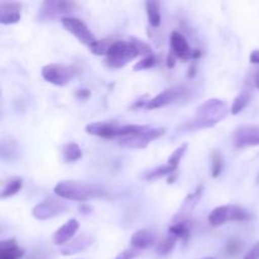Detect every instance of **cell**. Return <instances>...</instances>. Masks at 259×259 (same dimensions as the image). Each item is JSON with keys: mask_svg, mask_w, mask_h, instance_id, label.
Wrapping results in <instances>:
<instances>
[{"mask_svg": "<svg viewBox=\"0 0 259 259\" xmlns=\"http://www.w3.org/2000/svg\"><path fill=\"white\" fill-rule=\"evenodd\" d=\"M228 105L220 99H209L196 109V116L191 120L185 121L179 128V132H195L200 129L211 128L220 123L228 115Z\"/></svg>", "mask_w": 259, "mask_h": 259, "instance_id": "6da1fadb", "label": "cell"}, {"mask_svg": "<svg viewBox=\"0 0 259 259\" xmlns=\"http://www.w3.org/2000/svg\"><path fill=\"white\" fill-rule=\"evenodd\" d=\"M53 192L60 199L78 202L100 199L106 195V191L100 185L86 184L81 181H61L56 185Z\"/></svg>", "mask_w": 259, "mask_h": 259, "instance_id": "7a4b0ae2", "label": "cell"}, {"mask_svg": "<svg viewBox=\"0 0 259 259\" xmlns=\"http://www.w3.org/2000/svg\"><path fill=\"white\" fill-rule=\"evenodd\" d=\"M149 125H137V124H120L109 123V121H95L86 125V132L91 136L100 137L105 139H121L125 137L134 136L146 131Z\"/></svg>", "mask_w": 259, "mask_h": 259, "instance_id": "3957f363", "label": "cell"}, {"mask_svg": "<svg viewBox=\"0 0 259 259\" xmlns=\"http://www.w3.org/2000/svg\"><path fill=\"white\" fill-rule=\"evenodd\" d=\"M141 55L131 40H118L111 43L106 52V65L111 68H121Z\"/></svg>", "mask_w": 259, "mask_h": 259, "instance_id": "277c9868", "label": "cell"}, {"mask_svg": "<svg viewBox=\"0 0 259 259\" xmlns=\"http://www.w3.org/2000/svg\"><path fill=\"white\" fill-rule=\"evenodd\" d=\"M250 219H252V215L247 210L237 205L218 206L209 215V223L211 227H220L228 222H247Z\"/></svg>", "mask_w": 259, "mask_h": 259, "instance_id": "5b68a950", "label": "cell"}, {"mask_svg": "<svg viewBox=\"0 0 259 259\" xmlns=\"http://www.w3.org/2000/svg\"><path fill=\"white\" fill-rule=\"evenodd\" d=\"M164 133H166V129L164 128H154V126L149 125L146 131L141 132V133L118 139V143L120 144V146L126 147V148L131 149H143L146 148L151 142L163 137Z\"/></svg>", "mask_w": 259, "mask_h": 259, "instance_id": "8992f818", "label": "cell"}, {"mask_svg": "<svg viewBox=\"0 0 259 259\" xmlns=\"http://www.w3.org/2000/svg\"><path fill=\"white\" fill-rule=\"evenodd\" d=\"M77 73V70L72 66L57 65V63H51L46 65L42 68V76L47 82L56 86H65L72 80Z\"/></svg>", "mask_w": 259, "mask_h": 259, "instance_id": "52a82bcc", "label": "cell"}, {"mask_svg": "<svg viewBox=\"0 0 259 259\" xmlns=\"http://www.w3.org/2000/svg\"><path fill=\"white\" fill-rule=\"evenodd\" d=\"M62 22V25L65 27V29L67 32H70L71 34L75 35L78 40H80L82 45L88 46L89 48H94L96 46V43L99 42L96 39L95 35L91 33V30L89 29L88 25L82 22L81 19L75 17H63L61 19Z\"/></svg>", "mask_w": 259, "mask_h": 259, "instance_id": "ba28073f", "label": "cell"}, {"mask_svg": "<svg viewBox=\"0 0 259 259\" xmlns=\"http://www.w3.org/2000/svg\"><path fill=\"white\" fill-rule=\"evenodd\" d=\"M67 207L65 200L60 199V197H47L42 202L35 205L32 214L37 220H48L63 214Z\"/></svg>", "mask_w": 259, "mask_h": 259, "instance_id": "9c48e42d", "label": "cell"}, {"mask_svg": "<svg viewBox=\"0 0 259 259\" xmlns=\"http://www.w3.org/2000/svg\"><path fill=\"white\" fill-rule=\"evenodd\" d=\"M187 89L185 86H175V88L167 89V90L162 91L157 96H154L151 100L146 101V106L144 108L148 110H154V109L163 108V106L169 105L172 103H176L177 100H181L187 95Z\"/></svg>", "mask_w": 259, "mask_h": 259, "instance_id": "30bf717a", "label": "cell"}, {"mask_svg": "<svg viewBox=\"0 0 259 259\" xmlns=\"http://www.w3.org/2000/svg\"><path fill=\"white\" fill-rule=\"evenodd\" d=\"M233 142L237 148L259 146V125H239L233 134Z\"/></svg>", "mask_w": 259, "mask_h": 259, "instance_id": "8fae6325", "label": "cell"}, {"mask_svg": "<svg viewBox=\"0 0 259 259\" xmlns=\"http://www.w3.org/2000/svg\"><path fill=\"white\" fill-rule=\"evenodd\" d=\"M169 46H171V53H174L176 58L182 61L192 60V52L194 51L191 50L185 35L177 32V30H174L169 34Z\"/></svg>", "mask_w": 259, "mask_h": 259, "instance_id": "7c38bea8", "label": "cell"}, {"mask_svg": "<svg viewBox=\"0 0 259 259\" xmlns=\"http://www.w3.org/2000/svg\"><path fill=\"white\" fill-rule=\"evenodd\" d=\"M42 18L43 19H53L65 13L72 12L73 8L76 7L75 3L63 2V0H47L43 2Z\"/></svg>", "mask_w": 259, "mask_h": 259, "instance_id": "4fadbf2b", "label": "cell"}, {"mask_svg": "<svg viewBox=\"0 0 259 259\" xmlns=\"http://www.w3.org/2000/svg\"><path fill=\"white\" fill-rule=\"evenodd\" d=\"M22 4L15 2L0 3V23L4 25L15 24L20 20Z\"/></svg>", "mask_w": 259, "mask_h": 259, "instance_id": "5bb4252c", "label": "cell"}, {"mask_svg": "<svg viewBox=\"0 0 259 259\" xmlns=\"http://www.w3.org/2000/svg\"><path fill=\"white\" fill-rule=\"evenodd\" d=\"M78 222L77 219H70L66 222L61 228H58L57 232L53 235V243L56 245H63L73 238V235L77 233L78 230Z\"/></svg>", "mask_w": 259, "mask_h": 259, "instance_id": "9a60e30c", "label": "cell"}, {"mask_svg": "<svg viewBox=\"0 0 259 259\" xmlns=\"http://www.w3.org/2000/svg\"><path fill=\"white\" fill-rule=\"evenodd\" d=\"M157 243V237L153 232L148 229L137 230L131 238V245L137 250L151 248Z\"/></svg>", "mask_w": 259, "mask_h": 259, "instance_id": "2e32d148", "label": "cell"}, {"mask_svg": "<svg viewBox=\"0 0 259 259\" xmlns=\"http://www.w3.org/2000/svg\"><path fill=\"white\" fill-rule=\"evenodd\" d=\"M202 194H204V186H199L196 189V191L190 194L189 196L185 199L184 204H182L181 210L179 211V214L176 215V219H179V222L181 220H187V215L195 209L197 204H199L200 199L202 197Z\"/></svg>", "mask_w": 259, "mask_h": 259, "instance_id": "e0dca14e", "label": "cell"}, {"mask_svg": "<svg viewBox=\"0 0 259 259\" xmlns=\"http://www.w3.org/2000/svg\"><path fill=\"white\" fill-rule=\"evenodd\" d=\"M24 254L18 247L15 239H7L0 243V259H20Z\"/></svg>", "mask_w": 259, "mask_h": 259, "instance_id": "ac0fdd59", "label": "cell"}, {"mask_svg": "<svg viewBox=\"0 0 259 259\" xmlns=\"http://www.w3.org/2000/svg\"><path fill=\"white\" fill-rule=\"evenodd\" d=\"M146 10L149 25L153 28H158L162 23L161 3L154 2V0H148V2H146Z\"/></svg>", "mask_w": 259, "mask_h": 259, "instance_id": "d6986e66", "label": "cell"}, {"mask_svg": "<svg viewBox=\"0 0 259 259\" xmlns=\"http://www.w3.org/2000/svg\"><path fill=\"white\" fill-rule=\"evenodd\" d=\"M191 227L192 223L190 222V220H181V222H176L175 224H172L171 227H169L168 232L169 234L176 237L177 239L181 238V239L187 240L189 239L190 234H191Z\"/></svg>", "mask_w": 259, "mask_h": 259, "instance_id": "ffe728a7", "label": "cell"}, {"mask_svg": "<svg viewBox=\"0 0 259 259\" xmlns=\"http://www.w3.org/2000/svg\"><path fill=\"white\" fill-rule=\"evenodd\" d=\"M250 99H252V91L248 90V89L243 90L242 93H240L239 95L234 99V101H233V105H232V108H230V113H232L233 115H237V114H239L240 111H243L245 108H247V105L249 104Z\"/></svg>", "mask_w": 259, "mask_h": 259, "instance_id": "44dd1931", "label": "cell"}, {"mask_svg": "<svg viewBox=\"0 0 259 259\" xmlns=\"http://www.w3.org/2000/svg\"><path fill=\"white\" fill-rule=\"evenodd\" d=\"M62 157L66 163H73L82 157V151L78 147V144L71 142V143L65 144L62 147Z\"/></svg>", "mask_w": 259, "mask_h": 259, "instance_id": "7402d4cb", "label": "cell"}, {"mask_svg": "<svg viewBox=\"0 0 259 259\" xmlns=\"http://www.w3.org/2000/svg\"><path fill=\"white\" fill-rule=\"evenodd\" d=\"M23 189V180L19 177H14L10 179L7 184L4 185L2 190V199H8L14 195H17L20 190Z\"/></svg>", "mask_w": 259, "mask_h": 259, "instance_id": "603a6c76", "label": "cell"}, {"mask_svg": "<svg viewBox=\"0 0 259 259\" xmlns=\"http://www.w3.org/2000/svg\"><path fill=\"white\" fill-rule=\"evenodd\" d=\"M177 169H175L174 167H171L169 164H163V166L156 167V168L151 169V171H147L146 174L143 175V179L147 180V181H151V180L161 179V177L167 176V175H174L176 174Z\"/></svg>", "mask_w": 259, "mask_h": 259, "instance_id": "cb8c5ba5", "label": "cell"}, {"mask_svg": "<svg viewBox=\"0 0 259 259\" xmlns=\"http://www.w3.org/2000/svg\"><path fill=\"white\" fill-rule=\"evenodd\" d=\"M90 244H91V239H89V238H86V237H81V238H78V239H76L75 242L71 243L70 245H67V247L63 248L62 254H65V255L76 254V253H78L80 250L86 249V248H88Z\"/></svg>", "mask_w": 259, "mask_h": 259, "instance_id": "d4e9b609", "label": "cell"}, {"mask_svg": "<svg viewBox=\"0 0 259 259\" xmlns=\"http://www.w3.org/2000/svg\"><path fill=\"white\" fill-rule=\"evenodd\" d=\"M2 157L4 159H15L19 157V148H18L17 142L9 139V141L2 142Z\"/></svg>", "mask_w": 259, "mask_h": 259, "instance_id": "484cf974", "label": "cell"}, {"mask_svg": "<svg viewBox=\"0 0 259 259\" xmlns=\"http://www.w3.org/2000/svg\"><path fill=\"white\" fill-rule=\"evenodd\" d=\"M177 238L174 237L172 234H169L168 237L163 238V239L157 244V252H158L159 254H168V253H171L172 250H174Z\"/></svg>", "mask_w": 259, "mask_h": 259, "instance_id": "4316f807", "label": "cell"}, {"mask_svg": "<svg viewBox=\"0 0 259 259\" xmlns=\"http://www.w3.org/2000/svg\"><path fill=\"white\" fill-rule=\"evenodd\" d=\"M187 147H189V146H187V144L185 143V144H182V146H180L179 148L175 149V151L172 152L171 156L168 157V161H167V164H169V166H171V167H174L175 169L179 168V164H180V162H181L182 157H184L185 153H186Z\"/></svg>", "mask_w": 259, "mask_h": 259, "instance_id": "83f0119b", "label": "cell"}, {"mask_svg": "<svg viewBox=\"0 0 259 259\" xmlns=\"http://www.w3.org/2000/svg\"><path fill=\"white\" fill-rule=\"evenodd\" d=\"M223 167H224V163H223L222 154H220L219 151H214L211 154V176L214 179L220 176Z\"/></svg>", "mask_w": 259, "mask_h": 259, "instance_id": "f1b7e54d", "label": "cell"}, {"mask_svg": "<svg viewBox=\"0 0 259 259\" xmlns=\"http://www.w3.org/2000/svg\"><path fill=\"white\" fill-rule=\"evenodd\" d=\"M157 63V58L154 55L147 56V57H143L141 61L134 65L133 70L134 71H143V70H149V68L154 67Z\"/></svg>", "mask_w": 259, "mask_h": 259, "instance_id": "f546056e", "label": "cell"}, {"mask_svg": "<svg viewBox=\"0 0 259 259\" xmlns=\"http://www.w3.org/2000/svg\"><path fill=\"white\" fill-rule=\"evenodd\" d=\"M131 42L134 43V46H136V47L138 48L139 53H141V55H143L144 57H147V56L153 55V52H152L151 46L147 45V43L143 42V40L138 39V38H131Z\"/></svg>", "mask_w": 259, "mask_h": 259, "instance_id": "4dcf8cb0", "label": "cell"}, {"mask_svg": "<svg viewBox=\"0 0 259 259\" xmlns=\"http://www.w3.org/2000/svg\"><path fill=\"white\" fill-rule=\"evenodd\" d=\"M242 250V244L239 242H230L227 247L228 255H235Z\"/></svg>", "mask_w": 259, "mask_h": 259, "instance_id": "1f68e13d", "label": "cell"}, {"mask_svg": "<svg viewBox=\"0 0 259 259\" xmlns=\"http://www.w3.org/2000/svg\"><path fill=\"white\" fill-rule=\"evenodd\" d=\"M138 254L139 253L137 249H126L123 253H120L115 259H134L138 257Z\"/></svg>", "mask_w": 259, "mask_h": 259, "instance_id": "d6a6232c", "label": "cell"}, {"mask_svg": "<svg viewBox=\"0 0 259 259\" xmlns=\"http://www.w3.org/2000/svg\"><path fill=\"white\" fill-rule=\"evenodd\" d=\"M244 259H259V243H257V244L245 254Z\"/></svg>", "mask_w": 259, "mask_h": 259, "instance_id": "836d02e7", "label": "cell"}, {"mask_svg": "<svg viewBox=\"0 0 259 259\" xmlns=\"http://www.w3.org/2000/svg\"><path fill=\"white\" fill-rule=\"evenodd\" d=\"M175 65H176V57L174 56V53L169 52L168 56H167V67L172 68L175 67Z\"/></svg>", "mask_w": 259, "mask_h": 259, "instance_id": "e575fe53", "label": "cell"}, {"mask_svg": "<svg viewBox=\"0 0 259 259\" xmlns=\"http://www.w3.org/2000/svg\"><path fill=\"white\" fill-rule=\"evenodd\" d=\"M250 62L259 63V50L253 51V52L250 53Z\"/></svg>", "mask_w": 259, "mask_h": 259, "instance_id": "d590c367", "label": "cell"}, {"mask_svg": "<svg viewBox=\"0 0 259 259\" xmlns=\"http://www.w3.org/2000/svg\"><path fill=\"white\" fill-rule=\"evenodd\" d=\"M77 96H78V98H81V99L89 98V96H90V91H89V90H80L77 93Z\"/></svg>", "mask_w": 259, "mask_h": 259, "instance_id": "8d00e7d4", "label": "cell"}, {"mask_svg": "<svg viewBox=\"0 0 259 259\" xmlns=\"http://www.w3.org/2000/svg\"><path fill=\"white\" fill-rule=\"evenodd\" d=\"M201 56V51L200 50H194V52H192V60H197V58Z\"/></svg>", "mask_w": 259, "mask_h": 259, "instance_id": "74e56055", "label": "cell"}, {"mask_svg": "<svg viewBox=\"0 0 259 259\" xmlns=\"http://www.w3.org/2000/svg\"><path fill=\"white\" fill-rule=\"evenodd\" d=\"M196 65H195L194 63V66H191V67H190V72H189V77H192V76H195V73H196Z\"/></svg>", "mask_w": 259, "mask_h": 259, "instance_id": "f35d334b", "label": "cell"}, {"mask_svg": "<svg viewBox=\"0 0 259 259\" xmlns=\"http://www.w3.org/2000/svg\"><path fill=\"white\" fill-rule=\"evenodd\" d=\"M254 85L255 88L259 89V71H257V73L254 75Z\"/></svg>", "mask_w": 259, "mask_h": 259, "instance_id": "ab89813d", "label": "cell"}, {"mask_svg": "<svg viewBox=\"0 0 259 259\" xmlns=\"http://www.w3.org/2000/svg\"><path fill=\"white\" fill-rule=\"evenodd\" d=\"M257 184H259V176H258V179H257Z\"/></svg>", "mask_w": 259, "mask_h": 259, "instance_id": "60d3db41", "label": "cell"}, {"mask_svg": "<svg viewBox=\"0 0 259 259\" xmlns=\"http://www.w3.org/2000/svg\"><path fill=\"white\" fill-rule=\"evenodd\" d=\"M204 259H214V258H204Z\"/></svg>", "mask_w": 259, "mask_h": 259, "instance_id": "b9f144b4", "label": "cell"}]
</instances>
